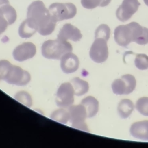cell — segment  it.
I'll return each instance as SVG.
<instances>
[{"mask_svg":"<svg viewBox=\"0 0 148 148\" xmlns=\"http://www.w3.org/2000/svg\"><path fill=\"white\" fill-rule=\"evenodd\" d=\"M27 17L42 35H50L55 29L57 22L52 18L49 9L41 1H34L28 6Z\"/></svg>","mask_w":148,"mask_h":148,"instance_id":"1","label":"cell"},{"mask_svg":"<svg viewBox=\"0 0 148 148\" xmlns=\"http://www.w3.org/2000/svg\"><path fill=\"white\" fill-rule=\"evenodd\" d=\"M144 27L136 22L117 26L114 31L115 42L120 46L126 47L130 43L136 40L142 36Z\"/></svg>","mask_w":148,"mask_h":148,"instance_id":"2","label":"cell"},{"mask_svg":"<svg viewBox=\"0 0 148 148\" xmlns=\"http://www.w3.org/2000/svg\"><path fill=\"white\" fill-rule=\"evenodd\" d=\"M72 51V46L66 40L57 39L45 41L42 46V54L48 59L60 60L66 53Z\"/></svg>","mask_w":148,"mask_h":148,"instance_id":"3","label":"cell"},{"mask_svg":"<svg viewBox=\"0 0 148 148\" xmlns=\"http://www.w3.org/2000/svg\"><path fill=\"white\" fill-rule=\"evenodd\" d=\"M49 10L52 18L56 22L72 18L77 13L76 6L70 2L53 3L50 5Z\"/></svg>","mask_w":148,"mask_h":148,"instance_id":"4","label":"cell"},{"mask_svg":"<svg viewBox=\"0 0 148 148\" xmlns=\"http://www.w3.org/2000/svg\"><path fill=\"white\" fill-rule=\"evenodd\" d=\"M30 80L31 76L29 72L11 63L8 65L3 78V80L8 83L17 86L26 85Z\"/></svg>","mask_w":148,"mask_h":148,"instance_id":"5","label":"cell"},{"mask_svg":"<svg viewBox=\"0 0 148 148\" xmlns=\"http://www.w3.org/2000/svg\"><path fill=\"white\" fill-rule=\"evenodd\" d=\"M69 114V120L72 123V127L88 132L85 120L87 116V112L85 108L81 103L77 105H71L68 108Z\"/></svg>","mask_w":148,"mask_h":148,"instance_id":"6","label":"cell"},{"mask_svg":"<svg viewBox=\"0 0 148 148\" xmlns=\"http://www.w3.org/2000/svg\"><path fill=\"white\" fill-rule=\"evenodd\" d=\"M136 84L135 77L130 74H125L121 78L114 80L112 84V88L116 94H129L135 90Z\"/></svg>","mask_w":148,"mask_h":148,"instance_id":"7","label":"cell"},{"mask_svg":"<svg viewBox=\"0 0 148 148\" xmlns=\"http://www.w3.org/2000/svg\"><path fill=\"white\" fill-rule=\"evenodd\" d=\"M74 90L70 83L61 84L56 94V103L60 108H66L71 106L74 102Z\"/></svg>","mask_w":148,"mask_h":148,"instance_id":"8","label":"cell"},{"mask_svg":"<svg viewBox=\"0 0 148 148\" xmlns=\"http://www.w3.org/2000/svg\"><path fill=\"white\" fill-rule=\"evenodd\" d=\"M89 54L91 60L97 63L105 62L109 54L107 41L102 38H95L91 46Z\"/></svg>","mask_w":148,"mask_h":148,"instance_id":"9","label":"cell"},{"mask_svg":"<svg viewBox=\"0 0 148 148\" xmlns=\"http://www.w3.org/2000/svg\"><path fill=\"white\" fill-rule=\"evenodd\" d=\"M140 5L138 0H123L116 12L117 19L122 22L128 21L137 12Z\"/></svg>","mask_w":148,"mask_h":148,"instance_id":"10","label":"cell"},{"mask_svg":"<svg viewBox=\"0 0 148 148\" xmlns=\"http://www.w3.org/2000/svg\"><path fill=\"white\" fill-rule=\"evenodd\" d=\"M35 45L31 42H25L17 46L13 51V56L17 61H24L32 58L36 54Z\"/></svg>","mask_w":148,"mask_h":148,"instance_id":"11","label":"cell"},{"mask_svg":"<svg viewBox=\"0 0 148 148\" xmlns=\"http://www.w3.org/2000/svg\"><path fill=\"white\" fill-rule=\"evenodd\" d=\"M61 68L67 74L73 73L77 70L79 66V60L75 54L69 52L61 58Z\"/></svg>","mask_w":148,"mask_h":148,"instance_id":"12","label":"cell"},{"mask_svg":"<svg viewBox=\"0 0 148 148\" xmlns=\"http://www.w3.org/2000/svg\"><path fill=\"white\" fill-rule=\"evenodd\" d=\"M82 38V34L80 31L69 23L64 24L57 35V38L59 39L64 40L70 39L74 42L80 40Z\"/></svg>","mask_w":148,"mask_h":148,"instance_id":"13","label":"cell"},{"mask_svg":"<svg viewBox=\"0 0 148 148\" xmlns=\"http://www.w3.org/2000/svg\"><path fill=\"white\" fill-rule=\"evenodd\" d=\"M131 135L143 140H148V120H143L133 123L130 127Z\"/></svg>","mask_w":148,"mask_h":148,"instance_id":"14","label":"cell"},{"mask_svg":"<svg viewBox=\"0 0 148 148\" xmlns=\"http://www.w3.org/2000/svg\"><path fill=\"white\" fill-rule=\"evenodd\" d=\"M81 104L84 106L88 118L92 117L96 115L99 109V103L96 98L92 96H88L81 101Z\"/></svg>","mask_w":148,"mask_h":148,"instance_id":"15","label":"cell"},{"mask_svg":"<svg viewBox=\"0 0 148 148\" xmlns=\"http://www.w3.org/2000/svg\"><path fill=\"white\" fill-rule=\"evenodd\" d=\"M134 109L133 102L128 99H123L120 101L117 106L119 116L123 119L128 117Z\"/></svg>","mask_w":148,"mask_h":148,"instance_id":"16","label":"cell"},{"mask_svg":"<svg viewBox=\"0 0 148 148\" xmlns=\"http://www.w3.org/2000/svg\"><path fill=\"white\" fill-rule=\"evenodd\" d=\"M36 31L35 27L28 18L22 22L18 28L19 35L23 38H30Z\"/></svg>","mask_w":148,"mask_h":148,"instance_id":"17","label":"cell"},{"mask_svg":"<svg viewBox=\"0 0 148 148\" xmlns=\"http://www.w3.org/2000/svg\"><path fill=\"white\" fill-rule=\"evenodd\" d=\"M74 90L75 95L76 96L82 95L88 91L89 86L87 82L82 80L79 77H75L71 81Z\"/></svg>","mask_w":148,"mask_h":148,"instance_id":"18","label":"cell"},{"mask_svg":"<svg viewBox=\"0 0 148 148\" xmlns=\"http://www.w3.org/2000/svg\"><path fill=\"white\" fill-rule=\"evenodd\" d=\"M50 118L54 121L66 124L69 120V114L68 111L64 109H60L53 112L51 114Z\"/></svg>","mask_w":148,"mask_h":148,"instance_id":"19","label":"cell"},{"mask_svg":"<svg viewBox=\"0 0 148 148\" xmlns=\"http://www.w3.org/2000/svg\"><path fill=\"white\" fill-rule=\"evenodd\" d=\"M111 0H81V4L84 8L92 9L97 6H108Z\"/></svg>","mask_w":148,"mask_h":148,"instance_id":"20","label":"cell"},{"mask_svg":"<svg viewBox=\"0 0 148 148\" xmlns=\"http://www.w3.org/2000/svg\"><path fill=\"white\" fill-rule=\"evenodd\" d=\"M110 35V29L109 26L105 24L99 25L95 30V38H102L106 41L109 39Z\"/></svg>","mask_w":148,"mask_h":148,"instance_id":"21","label":"cell"},{"mask_svg":"<svg viewBox=\"0 0 148 148\" xmlns=\"http://www.w3.org/2000/svg\"><path fill=\"white\" fill-rule=\"evenodd\" d=\"M136 109L141 114L148 116V97H143L138 99Z\"/></svg>","mask_w":148,"mask_h":148,"instance_id":"22","label":"cell"},{"mask_svg":"<svg viewBox=\"0 0 148 148\" xmlns=\"http://www.w3.org/2000/svg\"><path fill=\"white\" fill-rule=\"evenodd\" d=\"M135 65L140 70L148 69V56L145 54H138L135 59Z\"/></svg>","mask_w":148,"mask_h":148,"instance_id":"23","label":"cell"},{"mask_svg":"<svg viewBox=\"0 0 148 148\" xmlns=\"http://www.w3.org/2000/svg\"><path fill=\"white\" fill-rule=\"evenodd\" d=\"M14 98L19 102L27 106L31 107L32 105V98L31 95L27 92L21 91L18 92L14 96Z\"/></svg>","mask_w":148,"mask_h":148,"instance_id":"24","label":"cell"},{"mask_svg":"<svg viewBox=\"0 0 148 148\" xmlns=\"http://www.w3.org/2000/svg\"><path fill=\"white\" fill-rule=\"evenodd\" d=\"M8 25L9 24L4 17L2 9L0 6V35L6 30Z\"/></svg>","mask_w":148,"mask_h":148,"instance_id":"25","label":"cell"},{"mask_svg":"<svg viewBox=\"0 0 148 148\" xmlns=\"http://www.w3.org/2000/svg\"><path fill=\"white\" fill-rule=\"evenodd\" d=\"M137 44L143 45L148 43V28L144 27V31L142 36L135 42Z\"/></svg>","mask_w":148,"mask_h":148,"instance_id":"26","label":"cell"},{"mask_svg":"<svg viewBox=\"0 0 148 148\" xmlns=\"http://www.w3.org/2000/svg\"><path fill=\"white\" fill-rule=\"evenodd\" d=\"M145 3L146 4V5H147L148 6V0H143Z\"/></svg>","mask_w":148,"mask_h":148,"instance_id":"27","label":"cell"}]
</instances>
